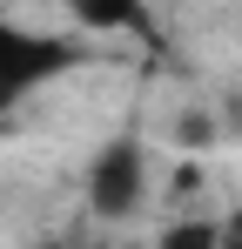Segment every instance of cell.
Returning <instances> with one entry per match:
<instances>
[{
	"instance_id": "6da1fadb",
	"label": "cell",
	"mask_w": 242,
	"mask_h": 249,
	"mask_svg": "<svg viewBox=\"0 0 242 249\" xmlns=\"http://www.w3.org/2000/svg\"><path fill=\"white\" fill-rule=\"evenodd\" d=\"M81 61H87V47L74 34H40V27H20V20L0 14V115L34 101L47 81L74 74Z\"/></svg>"
},
{
	"instance_id": "7a4b0ae2",
	"label": "cell",
	"mask_w": 242,
	"mask_h": 249,
	"mask_svg": "<svg viewBox=\"0 0 242 249\" xmlns=\"http://www.w3.org/2000/svg\"><path fill=\"white\" fill-rule=\"evenodd\" d=\"M141 202H148V155H141V142L135 135L101 142L94 162H87V209L101 222H128Z\"/></svg>"
},
{
	"instance_id": "3957f363",
	"label": "cell",
	"mask_w": 242,
	"mask_h": 249,
	"mask_svg": "<svg viewBox=\"0 0 242 249\" xmlns=\"http://www.w3.org/2000/svg\"><path fill=\"white\" fill-rule=\"evenodd\" d=\"M87 34H148V0H61Z\"/></svg>"
},
{
	"instance_id": "277c9868",
	"label": "cell",
	"mask_w": 242,
	"mask_h": 249,
	"mask_svg": "<svg viewBox=\"0 0 242 249\" xmlns=\"http://www.w3.org/2000/svg\"><path fill=\"white\" fill-rule=\"evenodd\" d=\"M161 243H168V249H208V243H215V222H175Z\"/></svg>"
}]
</instances>
